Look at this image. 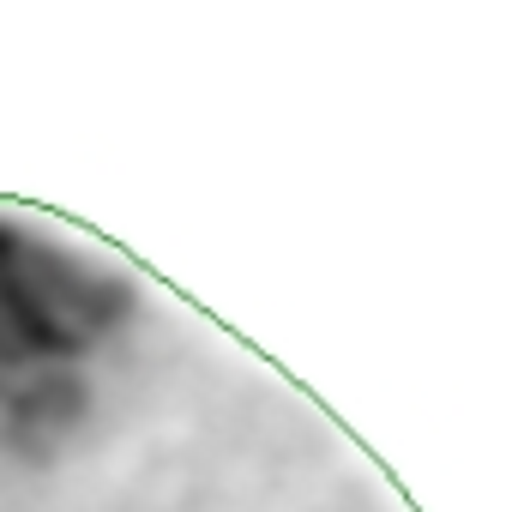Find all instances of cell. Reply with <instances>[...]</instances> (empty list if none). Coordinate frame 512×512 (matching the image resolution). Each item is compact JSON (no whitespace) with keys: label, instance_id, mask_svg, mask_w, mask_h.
<instances>
[{"label":"cell","instance_id":"1","mask_svg":"<svg viewBox=\"0 0 512 512\" xmlns=\"http://www.w3.org/2000/svg\"><path fill=\"white\" fill-rule=\"evenodd\" d=\"M121 284L73 247L0 223V374L43 380L121 320Z\"/></svg>","mask_w":512,"mask_h":512}]
</instances>
